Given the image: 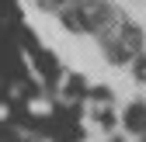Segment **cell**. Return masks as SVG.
Wrapping results in <instances>:
<instances>
[{
    "label": "cell",
    "instance_id": "obj_2",
    "mask_svg": "<svg viewBox=\"0 0 146 142\" xmlns=\"http://www.w3.org/2000/svg\"><path fill=\"white\" fill-rule=\"evenodd\" d=\"M125 125H129V132H136V135H146V104H129L125 108Z\"/></svg>",
    "mask_w": 146,
    "mask_h": 142
},
{
    "label": "cell",
    "instance_id": "obj_3",
    "mask_svg": "<svg viewBox=\"0 0 146 142\" xmlns=\"http://www.w3.org/2000/svg\"><path fill=\"white\" fill-rule=\"evenodd\" d=\"M42 4H45L49 11H56V14H59L63 7H70V4H77V0H42Z\"/></svg>",
    "mask_w": 146,
    "mask_h": 142
},
{
    "label": "cell",
    "instance_id": "obj_1",
    "mask_svg": "<svg viewBox=\"0 0 146 142\" xmlns=\"http://www.w3.org/2000/svg\"><path fill=\"white\" fill-rule=\"evenodd\" d=\"M101 42H104V56L111 62H118V66H125V62H136L139 59V52H143V31L136 24H129V21H122Z\"/></svg>",
    "mask_w": 146,
    "mask_h": 142
}]
</instances>
